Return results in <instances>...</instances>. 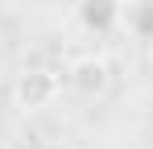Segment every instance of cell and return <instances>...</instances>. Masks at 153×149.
<instances>
[{"instance_id": "obj_1", "label": "cell", "mask_w": 153, "mask_h": 149, "mask_svg": "<svg viewBox=\"0 0 153 149\" xmlns=\"http://www.w3.org/2000/svg\"><path fill=\"white\" fill-rule=\"evenodd\" d=\"M58 91H62V79L54 71H42V66L17 74V83H13V99H17V108H25V112L50 108L54 99H58Z\"/></svg>"}, {"instance_id": "obj_2", "label": "cell", "mask_w": 153, "mask_h": 149, "mask_svg": "<svg viewBox=\"0 0 153 149\" xmlns=\"http://www.w3.org/2000/svg\"><path fill=\"white\" fill-rule=\"evenodd\" d=\"M66 83L75 87L79 95H87V99H91V95H103L108 83H112V66H108V58H100V54H83V58L71 62Z\"/></svg>"}, {"instance_id": "obj_3", "label": "cell", "mask_w": 153, "mask_h": 149, "mask_svg": "<svg viewBox=\"0 0 153 149\" xmlns=\"http://www.w3.org/2000/svg\"><path fill=\"white\" fill-rule=\"evenodd\" d=\"M83 17L91 25H116L124 17V0H83Z\"/></svg>"}]
</instances>
